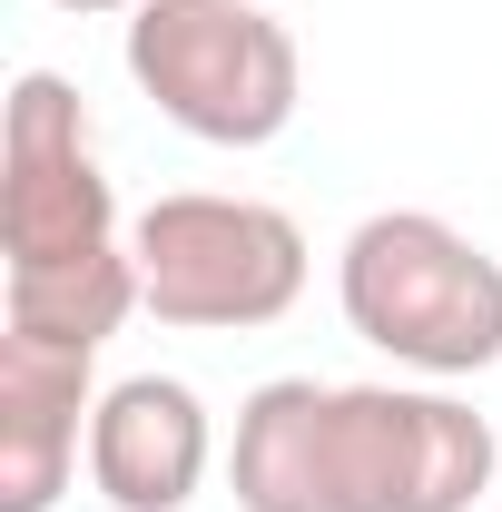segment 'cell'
Here are the masks:
<instances>
[{
  "mask_svg": "<svg viewBox=\"0 0 502 512\" xmlns=\"http://www.w3.org/2000/svg\"><path fill=\"white\" fill-rule=\"evenodd\" d=\"M128 256H138L148 316L188 325V335H247L306 296V227L266 197H217V188L148 197L128 227Z\"/></svg>",
  "mask_w": 502,
  "mask_h": 512,
  "instance_id": "cell-4",
  "label": "cell"
},
{
  "mask_svg": "<svg viewBox=\"0 0 502 512\" xmlns=\"http://www.w3.org/2000/svg\"><path fill=\"white\" fill-rule=\"evenodd\" d=\"M493 424L434 384L276 375L237 404V512H473L493 493Z\"/></svg>",
  "mask_w": 502,
  "mask_h": 512,
  "instance_id": "cell-1",
  "label": "cell"
},
{
  "mask_svg": "<svg viewBox=\"0 0 502 512\" xmlns=\"http://www.w3.org/2000/svg\"><path fill=\"white\" fill-rule=\"evenodd\" d=\"M138 306H148V286H138V256L128 247L69 256V266H0V325L10 335H40V345L99 355Z\"/></svg>",
  "mask_w": 502,
  "mask_h": 512,
  "instance_id": "cell-8",
  "label": "cell"
},
{
  "mask_svg": "<svg viewBox=\"0 0 502 512\" xmlns=\"http://www.w3.org/2000/svg\"><path fill=\"white\" fill-rule=\"evenodd\" d=\"M119 237V188L99 178L89 109L60 69L10 79V138H0V266H69L109 256Z\"/></svg>",
  "mask_w": 502,
  "mask_h": 512,
  "instance_id": "cell-5",
  "label": "cell"
},
{
  "mask_svg": "<svg viewBox=\"0 0 502 512\" xmlns=\"http://www.w3.org/2000/svg\"><path fill=\"white\" fill-rule=\"evenodd\" d=\"M128 79L207 148H266L306 99V60L286 20L256 0H138L128 10Z\"/></svg>",
  "mask_w": 502,
  "mask_h": 512,
  "instance_id": "cell-3",
  "label": "cell"
},
{
  "mask_svg": "<svg viewBox=\"0 0 502 512\" xmlns=\"http://www.w3.org/2000/svg\"><path fill=\"white\" fill-rule=\"evenodd\" d=\"M99 414V355L0 325V512H50Z\"/></svg>",
  "mask_w": 502,
  "mask_h": 512,
  "instance_id": "cell-7",
  "label": "cell"
},
{
  "mask_svg": "<svg viewBox=\"0 0 502 512\" xmlns=\"http://www.w3.org/2000/svg\"><path fill=\"white\" fill-rule=\"evenodd\" d=\"M217 463V424L178 375H128L89 414V483L109 512H188Z\"/></svg>",
  "mask_w": 502,
  "mask_h": 512,
  "instance_id": "cell-6",
  "label": "cell"
},
{
  "mask_svg": "<svg viewBox=\"0 0 502 512\" xmlns=\"http://www.w3.org/2000/svg\"><path fill=\"white\" fill-rule=\"evenodd\" d=\"M256 10H266V0H256Z\"/></svg>",
  "mask_w": 502,
  "mask_h": 512,
  "instance_id": "cell-10",
  "label": "cell"
},
{
  "mask_svg": "<svg viewBox=\"0 0 502 512\" xmlns=\"http://www.w3.org/2000/svg\"><path fill=\"white\" fill-rule=\"evenodd\" d=\"M335 296L375 355H394L434 384L502 365V256H483L434 207L365 217L335 256Z\"/></svg>",
  "mask_w": 502,
  "mask_h": 512,
  "instance_id": "cell-2",
  "label": "cell"
},
{
  "mask_svg": "<svg viewBox=\"0 0 502 512\" xmlns=\"http://www.w3.org/2000/svg\"><path fill=\"white\" fill-rule=\"evenodd\" d=\"M60 10H138V0H60Z\"/></svg>",
  "mask_w": 502,
  "mask_h": 512,
  "instance_id": "cell-9",
  "label": "cell"
}]
</instances>
